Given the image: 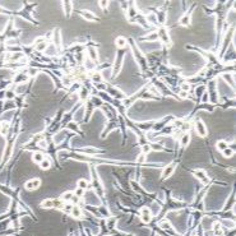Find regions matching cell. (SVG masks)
Instances as JSON below:
<instances>
[{"instance_id": "f546056e", "label": "cell", "mask_w": 236, "mask_h": 236, "mask_svg": "<svg viewBox=\"0 0 236 236\" xmlns=\"http://www.w3.org/2000/svg\"><path fill=\"white\" fill-rule=\"evenodd\" d=\"M74 195L77 197V198H82V197L84 195V190H83V189H79V188H78L77 190L74 192Z\"/></svg>"}, {"instance_id": "60d3db41", "label": "cell", "mask_w": 236, "mask_h": 236, "mask_svg": "<svg viewBox=\"0 0 236 236\" xmlns=\"http://www.w3.org/2000/svg\"><path fill=\"white\" fill-rule=\"evenodd\" d=\"M6 97L8 98H14V93L13 92H6Z\"/></svg>"}, {"instance_id": "d590c367", "label": "cell", "mask_w": 236, "mask_h": 236, "mask_svg": "<svg viewBox=\"0 0 236 236\" xmlns=\"http://www.w3.org/2000/svg\"><path fill=\"white\" fill-rule=\"evenodd\" d=\"M64 6H65V9H67V14H69V13H70V9H72V4H70V3H65Z\"/></svg>"}, {"instance_id": "f1b7e54d", "label": "cell", "mask_w": 236, "mask_h": 236, "mask_svg": "<svg viewBox=\"0 0 236 236\" xmlns=\"http://www.w3.org/2000/svg\"><path fill=\"white\" fill-rule=\"evenodd\" d=\"M180 87H181V91H184V92H189V89H190V84L186 83V82H184V83L180 84Z\"/></svg>"}, {"instance_id": "4dcf8cb0", "label": "cell", "mask_w": 236, "mask_h": 236, "mask_svg": "<svg viewBox=\"0 0 236 236\" xmlns=\"http://www.w3.org/2000/svg\"><path fill=\"white\" fill-rule=\"evenodd\" d=\"M68 128L72 129V130H74V131H78V130H79V129H78V125H77V122H69V124H68Z\"/></svg>"}, {"instance_id": "9a60e30c", "label": "cell", "mask_w": 236, "mask_h": 236, "mask_svg": "<svg viewBox=\"0 0 236 236\" xmlns=\"http://www.w3.org/2000/svg\"><path fill=\"white\" fill-rule=\"evenodd\" d=\"M32 158H33V161H35L36 164H41L42 159H43V155H42L41 152H35L33 156H32Z\"/></svg>"}, {"instance_id": "836d02e7", "label": "cell", "mask_w": 236, "mask_h": 236, "mask_svg": "<svg viewBox=\"0 0 236 236\" xmlns=\"http://www.w3.org/2000/svg\"><path fill=\"white\" fill-rule=\"evenodd\" d=\"M147 40H157L158 39V35L157 33H151L148 37H146Z\"/></svg>"}, {"instance_id": "7402d4cb", "label": "cell", "mask_w": 236, "mask_h": 236, "mask_svg": "<svg viewBox=\"0 0 236 236\" xmlns=\"http://www.w3.org/2000/svg\"><path fill=\"white\" fill-rule=\"evenodd\" d=\"M227 147H229V146H227V143H226L225 140H220V142H217V149L221 151V152H222L223 149L227 148Z\"/></svg>"}, {"instance_id": "603a6c76", "label": "cell", "mask_w": 236, "mask_h": 236, "mask_svg": "<svg viewBox=\"0 0 236 236\" xmlns=\"http://www.w3.org/2000/svg\"><path fill=\"white\" fill-rule=\"evenodd\" d=\"M41 168H43V170H47V168H50L51 167V161L50 159H42V162H41Z\"/></svg>"}, {"instance_id": "8992f818", "label": "cell", "mask_w": 236, "mask_h": 236, "mask_svg": "<svg viewBox=\"0 0 236 236\" xmlns=\"http://www.w3.org/2000/svg\"><path fill=\"white\" fill-rule=\"evenodd\" d=\"M175 164H170L167 167H165L164 168V171H162V179H167V177H170L172 175V172H174V170H175Z\"/></svg>"}, {"instance_id": "d4e9b609", "label": "cell", "mask_w": 236, "mask_h": 236, "mask_svg": "<svg viewBox=\"0 0 236 236\" xmlns=\"http://www.w3.org/2000/svg\"><path fill=\"white\" fill-rule=\"evenodd\" d=\"M88 97V91L86 88H81L79 89V98L81 100H86Z\"/></svg>"}, {"instance_id": "ee69618b", "label": "cell", "mask_w": 236, "mask_h": 236, "mask_svg": "<svg viewBox=\"0 0 236 236\" xmlns=\"http://www.w3.org/2000/svg\"><path fill=\"white\" fill-rule=\"evenodd\" d=\"M0 129H2V124H0Z\"/></svg>"}, {"instance_id": "44dd1931", "label": "cell", "mask_w": 236, "mask_h": 236, "mask_svg": "<svg viewBox=\"0 0 236 236\" xmlns=\"http://www.w3.org/2000/svg\"><path fill=\"white\" fill-rule=\"evenodd\" d=\"M180 23H181L183 26H189V24H190V17H189V14H185V15L181 17Z\"/></svg>"}, {"instance_id": "cb8c5ba5", "label": "cell", "mask_w": 236, "mask_h": 236, "mask_svg": "<svg viewBox=\"0 0 236 236\" xmlns=\"http://www.w3.org/2000/svg\"><path fill=\"white\" fill-rule=\"evenodd\" d=\"M41 205L43 207V208H52V207H54V201H51V199H46V201L42 202Z\"/></svg>"}, {"instance_id": "f35d334b", "label": "cell", "mask_w": 236, "mask_h": 236, "mask_svg": "<svg viewBox=\"0 0 236 236\" xmlns=\"http://www.w3.org/2000/svg\"><path fill=\"white\" fill-rule=\"evenodd\" d=\"M39 147H41V148H46V147H47L46 142H45V140H40V142H39Z\"/></svg>"}, {"instance_id": "484cf974", "label": "cell", "mask_w": 236, "mask_h": 236, "mask_svg": "<svg viewBox=\"0 0 236 236\" xmlns=\"http://www.w3.org/2000/svg\"><path fill=\"white\" fill-rule=\"evenodd\" d=\"M222 153H223V156H225V157L230 158V157H232V155H234V149L227 147L226 149H223V151H222Z\"/></svg>"}, {"instance_id": "b9f144b4", "label": "cell", "mask_w": 236, "mask_h": 236, "mask_svg": "<svg viewBox=\"0 0 236 236\" xmlns=\"http://www.w3.org/2000/svg\"><path fill=\"white\" fill-rule=\"evenodd\" d=\"M121 8H124L125 10H128V8H129V5H128L126 3H121Z\"/></svg>"}, {"instance_id": "ab89813d", "label": "cell", "mask_w": 236, "mask_h": 236, "mask_svg": "<svg viewBox=\"0 0 236 236\" xmlns=\"http://www.w3.org/2000/svg\"><path fill=\"white\" fill-rule=\"evenodd\" d=\"M180 97H181V98H186V97H188V92L181 91V92H180Z\"/></svg>"}, {"instance_id": "83f0119b", "label": "cell", "mask_w": 236, "mask_h": 236, "mask_svg": "<svg viewBox=\"0 0 236 236\" xmlns=\"http://www.w3.org/2000/svg\"><path fill=\"white\" fill-rule=\"evenodd\" d=\"M142 151H143L144 155H147L148 152H151V151H152V148H151V144H148V143L143 144V146H142Z\"/></svg>"}, {"instance_id": "5b68a950", "label": "cell", "mask_w": 236, "mask_h": 236, "mask_svg": "<svg viewBox=\"0 0 236 236\" xmlns=\"http://www.w3.org/2000/svg\"><path fill=\"white\" fill-rule=\"evenodd\" d=\"M40 185H41V181L39 179H33V180H30V181L26 183V189L27 190H35V189H37Z\"/></svg>"}, {"instance_id": "e575fe53", "label": "cell", "mask_w": 236, "mask_h": 236, "mask_svg": "<svg viewBox=\"0 0 236 236\" xmlns=\"http://www.w3.org/2000/svg\"><path fill=\"white\" fill-rule=\"evenodd\" d=\"M96 86H97V88H98V89H102V91H105V89H106V84L103 83V82H101V83H97Z\"/></svg>"}, {"instance_id": "ffe728a7", "label": "cell", "mask_w": 236, "mask_h": 236, "mask_svg": "<svg viewBox=\"0 0 236 236\" xmlns=\"http://www.w3.org/2000/svg\"><path fill=\"white\" fill-rule=\"evenodd\" d=\"M159 227L164 229V230H170L171 229V223H170L168 221H166V220H162L161 222H159Z\"/></svg>"}, {"instance_id": "d6986e66", "label": "cell", "mask_w": 236, "mask_h": 236, "mask_svg": "<svg viewBox=\"0 0 236 236\" xmlns=\"http://www.w3.org/2000/svg\"><path fill=\"white\" fill-rule=\"evenodd\" d=\"M78 188L79 189H83V190H86V189H88L89 188V184H88V181H86V180H78Z\"/></svg>"}, {"instance_id": "ba28073f", "label": "cell", "mask_w": 236, "mask_h": 236, "mask_svg": "<svg viewBox=\"0 0 236 236\" xmlns=\"http://www.w3.org/2000/svg\"><path fill=\"white\" fill-rule=\"evenodd\" d=\"M81 15L83 18H86L87 21H97L96 15H94L93 13H91L89 10H81Z\"/></svg>"}, {"instance_id": "7c38bea8", "label": "cell", "mask_w": 236, "mask_h": 236, "mask_svg": "<svg viewBox=\"0 0 236 236\" xmlns=\"http://www.w3.org/2000/svg\"><path fill=\"white\" fill-rule=\"evenodd\" d=\"M88 58H89L91 60H93V61H96V60L98 59V54H97L96 49H93V47H89V49H88Z\"/></svg>"}, {"instance_id": "74e56055", "label": "cell", "mask_w": 236, "mask_h": 236, "mask_svg": "<svg viewBox=\"0 0 236 236\" xmlns=\"http://www.w3.org/2000/svg\"><path fill=\"white\" fill-rule=\"evenodd\" d=\"M107 5H109V2H100V6L103 8V9H106Z\"/></svg>"}, {"instance_id": "2e32d148", "label": "cell", "mask_w": 236, "mask_h": 236, "mask_svg": "<svg viewBox=\"0 0 236 236\" xmlns=\"http://www.w3.org/2000/svg\"><path fill=\"white\" fill-rule=\"evenodd\" d=\"M116 46L119 47V49L125 47L126 46V39H124V37H118L116 39Z\"/></svg>"}, {"instance_id": "9c48e42d", "label": "cell", "mask_w": 236, "mask_h": 236, "mask_svg": "<svg viewBox=\"0 0 236 236\" xmlns=\"http://www.w3.org/2000/svg\"><path fill=\"white\" fill-rule=\"evenodd\" d=\"M189 142H190V134L189 133H184L180 138V146L181 147H186L189 144Z\"/></svg>"}, {"instance_id": "30bf717a", "label": "cell", "mask_w": 236, "mask_h": 236, "mask_svg": "<svg viewBox=\"0 0 236 236\" xmlns=\"http://www.w3.org/2000/svg\"><path fill=\"white\" fill-rule=\"evenodd\" d=\"M146 21H147L149 24H155V26L158 24V19H157L156 14H153V13H149V14L146 17Z\"/></svg>"}, {"instance_id": "4fadbf2b", "label": "cell", "mask_w": 236, "mask_h": 236, "mask_svg": "<svg viewBox=\"0 0 236 236\" xmlns=\"http://www.w3.org/2000/svg\"><path fill=\"white\" fill-rule=\"evenodd\" d=\"M73 195H74V193H72V192H68V193L63 194L61 195V202H64V203H72Z\"/></svg>"}, {"instance_id": "7a4b0ae2", "label": "cell", "mask_w": 236, "mask_h": 236, "mask_svg": "<svg viewBox=\"0 0 236 236\" xmlns=\"http://www.w3.org/2000/svg\"><path fill=\"white\" fill-rule=\"evenodd\" d=\"M157 35H158V37H159V39H161L165 43H167V45L171 43V39H170L168 32H167V30H166L165 27H159V28H158V32H157Z\"/></svg>"}, {"instance_id": "ac0fdd59", "label": "cell", "mask_w": 236, "mask_h": 236, "mask_svg": "<svg viewBox=\"0 0 236 236\" xmlns=\"http://www.w3.org/2000/svg\"><path fill=\"white\" fill-rule=\"evenodd\" d=\"M86 68H87V70H92V69H94V67H96V64H94V61L93 60H91L89 58H87L86 59Z\"/></svg>"}, {"instance_id": "e0dca14e", "label": "cell", "mask_w": 236, "mask_h": 236, "mask_svg": "<svg viewBox=\"0 0 236 236\" xmlns=\"http://www.w3.org/2000/svg\"><path fill=\"white\" fill-rule=\"evenodd\" d=\"M92 81L94 82V83H101L102 82V74H100V73H92Z\"/></svg>"}, {"instance_id": "5bb4252c", "label": "cell", "mask_w": 236, "mask_h": 236, "mask_svg": "<svg viewBox=\"0 0 236 236\" xmlns=\"http://www.w3.org/2000/svg\"><path fill=\"white\" fill-rule=\"evenodd\" d=\"M213 235L214 236H222L223 235V229L220 223H216L214 227H213Z\"/></svg>"}, {"instance_id": "7bdbcfd3", "label": "cell", "mask_w": 236, "mask_h": 236, "mask_svg": "<svg viewBox=\"0 0 236 236\" xmlns=\"http://www.w3.org/2000/svg\"><path fill=\"white\" fill-rule=\"evenodd\" d=\"M36 74V69H30V75H35Z\"/></svg>"}, {"instance_id": "8fae6325", "label": "cell", "mask_w": 236, "mask_h": 236, "mask_svg": "<svg viewBox=\"0 0 236 236\" xmlns=\"http://www.w3.org/2000/svg\"><path fill=\"white\" fill-rule=\"evenodd\" d=\"M126 12H128V18H129L130 21H131V18H135V17H138V10L135 9V6H134V5H133V6H129Z\"/></svg>"}, {"instance_id": "1f68e13d", "label": "cell", "mask_w": 236, "mask_h": 236, "mask_svg": "<svg viewBox=\"0 0 236 236\" xmlns=\"http://www.w3.org/2000/svg\"><path fill=\"white\" fill-rule=\"evenodd\" d=\"M63 83L65 84V86H70V84H72V79L69 77H63Z\"/></svg>"}, {"instance_id": "52a82bcc", "label": "cell", "mask_w": 236, "mask_h": 236, "mask_svg": "<svg viewBox=\"0 0 236 236\" xmlns=\"http://www.w3.org/2000/svg\"><path fill=\"white\" fill-rule=\"evenodd\" d=\"M70 214L73 217H75V218H83V211H82V208H81V207H78V205H75V204L73 205V209H72Z\"/></svg>"}, {"instance_id": "3957f363", "label": "cell", "mask_w": 236, "mask_h": 236, "mask_svg": "<svg viewBox=\"0 0 236 236\" xmlns=\"http://www.w3.org/2000/svg\"><path fill=\"white\" fill-rule=\"evenodd\" d=\"M194 175H195L197 179H199L203 184H208L209 183V177L205 174V171H203V170H197V171L194 172Z\"/></svg>"}, {"instance_id": "d6a6232c", "label": "cell", "mask_w": 236, "mask_h": 236, "mask_svg": "<svg viewBox=\"0 0 236 236\" xmlns=\"http://www.w3.org/2000/svg\"><path fill=\"white\" fill-rule=\"evenodd\" d=\"M151 148H152V149H156V151H161V149H164V147H162V146H159L158 143L151 144Z\"/></svg>"}, {"instance_id": "277c9868", "label": "cell", "mask_w": 236, "mask_h": 236, "mask_svg": "<svg viewBox=\"0 0 236 236\" xmlns=\"http://www.w3.org/2000/svg\"><path fill=\"white\" fill-rule=\"evenodd\" d=\"M195 129H197V133L199 134L201 137H205V135H207V128H205L204 122H203L202 120H198V121H197Z\"/></svg>"}, {"instance_id": "6da1fadb", "label": "cell", "mask_w": 236, "mask_h": 236, "mask_svg": "<svg viewBox=\"0 0 236 236\" xmlns=\"http://www.w3.org/2000/svg\"><path fill=\"white\" fill-rule=\"evenodd\" d=\"M140 220L143 221L144 223H149L151 221H152V212H151V209L148 208V207H143L140 211Z\"/></svg>"}, {"instance_id": "8d00e7d4", "label": "cell", "mask_w": 236, "mask_h": 236, "mask_svg": "<svg viewBox=\"0 0 236 236\" xmlns=\"http://www.w3.org/2000/svg\"><path fill=\"white\" fill-rule=\"evenodd\" d=\"M144 159H146V155H144V153H142V155L138 157L137 161H138V162H144Z\"/></svg>"}, {"instance_id": "4316f807", "label": "cell", "mask_w": 236, "mask_h": 236, "mask_svg": "<svg viewBox=\"0 0 236 236\" xmlns=\"http://www.w3.org/2000/svg\"><path fill=\"white\" fill-rule=\"evenodd\" d=\"M73 205H74V204H72V203H65V205H63V209H64V212L70 213V212H72V209H73Z\"/></svg>"}]
</instances>
